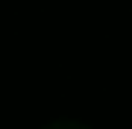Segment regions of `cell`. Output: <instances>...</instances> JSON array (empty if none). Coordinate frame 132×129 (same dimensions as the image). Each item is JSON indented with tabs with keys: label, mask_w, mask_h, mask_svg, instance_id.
Returning a JSON list of instances; mask_svg holds the SVG:
<instances>
[{
	"label": "cell",
	"mask_w": 132,
	"mask_h": 129,
	"mask_svg": "<svg viewBox=\"0 0 132 129\" xmlns=\"http://www.w3.org/2000/svg\"><path fill=\"white\" fill-rule=\"evenodd\" d=\"M44 129H88V126L79 123V120H53V123H47Z\"/></svg>",
	"instance_id": "cell-1"
}]
</instances>
